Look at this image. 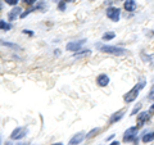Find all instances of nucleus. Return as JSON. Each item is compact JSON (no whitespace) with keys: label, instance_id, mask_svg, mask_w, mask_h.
Instances as JSON below:
<instances>
[{"label":"nucleus","instance_id":"nucleus-1","mask_svg":"<svg viewBox=\"0 0 154 145\" xmlns=\"http://www.w3.org/2000/svg\"><path fill=\"white\" fill-rule=\"evenodd\" d=\"M144 86H145V81H141L140 84H137L136 86H135V88H132L131 90L128 91V93L125 95V101H126V103H131V101H134L135 99L137 98V95H139V91H140Z\"/></svg>","mask_w":154,"mask_h":145},{"label":"nucleus","instance_id":"nucleus-2","mask_svg":"<svg viewBox=\"0 0 154 145\" xmlns=\"http://www.w3.org/2000/svg\"><path fill=\"white\" fill-rule=\"evenodd\" d=\"M100 50L108 54H113V55H123L126 54V50L122 48H117V46H100Z\"/></svg>","mask_w":154,"mask_h":145},{"label":"nucleus","instance_id":"nucleus-3","mask_svg":"<svg viewBox=\"0 0 154 145\" xmlns=\"http://www.w3.org/2000/svg\"><path fill=\"white\" fill-rule=\"evenodd\" d=\"M119 8H116V7H110L107 9V17L109 19H112L113 22H118L119 19V16H121V13H119Z\"/></svg>","mask_w":154,"mask_h":145},{"label":"nucleus","instance_id":"nucleus-4","mask_svg":"<svg viewBox=\"0 0 154 145\" xmlns=\"http://www.w3.org/2000/svg\"><path fill=\"white\" fill-rule=\"evenodd\" d=\"M27 134V128L26 127H17L16 130H13V132L11 135L12 140H21L22 137H25Z\"/></svg>","mask_w":154,"mask_h":145},{"label":"nucleus","instance_id":"nucleus-5","mask_svg":"<svg viewBox=\"0 0 154 145\" xmlns=\"http://www.w3.org/2000/svg\"><path fill=\"white\" fill-rule=\"evenodd\" d=\"M136 131H137V127H130L126 132L123 135V140L125 141H131V140L135 139L136 136Z\"/></svg>","mask_w":154,"mask_h":145},{"label":"nucleus","instance_id":"nucleus-6","mask_svg":"<svg viewBox=\"0 0 154 145\" xmlns=\"http://www.w3.org/2000/svg\"><path fill=\"white\" fill-rule=\"evenodd\" d=\"M85 42V40H81V41H75V42H69V44L66 45V49L69 50V51H77L80 49L82 44Z\"/></svg>","mask_w":154,"mask_h":145},{"label":"nucleus","instance_id":"nucleus-7","mask_svg":"<svg viewBox=\"0 0 154 145\" xmlns=\"http://www.w3.org/2000/svg\"><path fill=\"white\" fill-rule=\"evenodd\" d=\"M149 117H150L149 112H143V113L139 114V117H137V126H136V127L139 128V127L144 126V123H145L146 121L149 119Z\"/></svg>","mask_w":154,"mask_h":145},{"label":"nucleus","instance_id":"nucleus-8","mask_svg":"<svg viewBox=\"0 0 154 145\" xmlns=\"http://www.w3.org/2000/svg\"><path fill=\"white\" fill-rule=\"evenodd\" d=\"M22 12V9L19 8V7H16L14 9H12L11 12H9V14H8V18H9V21H14V19H17L18 17H21V13Z\"/></svg>","mask_w":154,"mask_h":145},{"label":"nucleus","instance_id":"nucleus-9","mask_svg":"<svg viewBox=\"0 0 154 145\" xmlns=\"http://www.w3.org/2000/svg\"><path fill=\"white\" fill-rule=\"evenodd\" d=\"M96 82H98L99 86H102V88H104V86H107L109 84V77L107 75H100L98 76V79H96Z\"/></svg>","mask_w":154,"mask_h":145},{"label":"nucleus","instance_id":"nucleus-10","mask_svg":"<svg viewBox=\"0 0 154 145\" xmlns=\"http://www.w3.org/2000/svg\"><path fill=\"white\" fill-rule=\"evenodd\" d=\"M84 139H85V136H84V134H82V132L76 134L75 136L69 140V145H77V144H80V143Z\"/></svg>","mask_w":154,"mask_h":145},{"label":"nucleus","instance_id":"nucleus-11","mask_svg":"<svg viewBox=\"0 0 154 145\" xmlns=\"http://www.w3.org/2000/svg\"><path fill=\"white\" fill-rule=\"evenodd\" d=\"M135 8H136L135 0H127V2H125V9H126V11L132 12V11H135Z\"/></svg>","mask_w":154,"mask_h":145},{"label":"nucleus","instance_id":"nucleus-12","mask_svg":"<svg viewBox=\"0 0 154 145\" xmlns=\"http://www.w3.org/2000/svg\"><path fill=\"white\" fill-rule=\"evenodd\" d=\"M123 113H125L123 109L119 110V112H117V113H114L112 117H110V123H114V122H117V121H119V119L123 117Z\"/></svg>","mask_w":154,"mask_h":145},{"label":"nucleus","instance_id":"nucleus-13","mask_svg":"<svg viewBox=\"0 0 154 145\" xmlns=\"http://www.w3.org/2000/svg\"><path fill=\"white\" fill-rule=\"evenodd\" d=\"M154 140V131L153 132H149V134H145L143 136V141L144 143H150Z\"/></svg>","mask_w":154,"mask_h":145},{"label":"nucleus","instance_id":"nucleus-14","mask_svg":"<svg viewBox=\"0 0 154 145\" xmlns=\"http://www.w3.org/2000/svg\"><path fill=\"white\" fill-rule=\"evenodd\" d=\"M11 25L8 22H4V21H0V30H4V31H8L11 30Z\"/></svg>","mask_w":154,"mask_h":145},{"label":"nucleus","instance_id":"nucleus-15","mask_svg":"<svg viewBox=\"0 0 154 145\" xmlns=\"http://www.w3.org/2000/svg\"><path fill=\"white\" fill-rule=\"evenodd\" d=\"M114 33L113 32H109V33H104L103 35V40H112V39H114Z\"/></svg>","mask_w":154,"mask_h":145},{"label":"nucleus","instance_id":"nucleus-16","mask_svg":"<svg viewBox=\"0 0 154 145\" xmlns=\"http://www.w3.org/2000/svg\"><path fill=\"white\" fill-rule=\"evenodd\" d=\"M7 4H9V5H17L18 0H4Z\"/></svg>","mask_w":154,"mask_h":145},{"label":"nucleus","instance_id":"nucleus-17","mask_svg":"<svg viewBox=\"0 0 154 145\" xmlns=\"http://www.w3.org/2000/svg\"><path fill=\"white\" fill-rule=\"evenodd\" d=\"M148 99L154 100V85H153V88H152V90H150V93H149V95H148Z\"/></svg>","mask_w":154,"mask_h":145},{"label":"nucleus","instance_id":"nucleus-18","mask_svg":"<svg viewBox=\"0 0 154 145\" xmlns=\"http://www.w3.org/2000/svg\"><path fill=\"white\" fill-rule=\"evenodd\" d=\"M98 131H99L98 128L93 130V131H91V132H89V134H88V137H91V136H94V134H95V132H98Z\"/></svg>","mask_w":154,"mask_h":145},{"label":"nucleus","instance_id":"nucleus-19","mask_svg":"<svg viewBox=\"0 0 154 145\" xmlns=\"http://www.w3.org/2000/svg\"><path fill=\"white\" fill-rule=\"evenodd\" d=\"M26 4H28V5H32L33 3H36V0H23Z\"/></svg>","mask_w":154,"mask_h":145},{"label":"nucleus","instance_id":"nucleus-20","mask_svg":"<svg viewBox=\"0 0 154 145\" xmlns=\"http://www.w3.org/2000/svg\"><path fill=\"white\" fill-rule=\"evenodd\" d=\"M139 109H140V104H139V105H137V107H136V108H135V109L132 110V114H135V113H136V112H137V110H139Z\"/></svg>","mask_w":154,"mask_h":145},{"label":"nucleus","instance_id":"nucleus-21","mask_svg":"<svg viewBox=\"0 0 154 145\" xmlns=\"http://www.w3.org/2000/svg\"><path fill=\"white\" fill-rule=\"evenodd\" d=\"M64 3H66V2H62V3L59 4V9H62V11L64 9Z\"/></svg>","mask_w":154,"mask_h":145},{"label":"nucleus","instance_id":"nucleus-22","mask_svg":"<svg viewBox=\"0 0 154 145\" xmlns=\"http://www.w3.org/2000/svg\"><path fill=\"white\" fill-rule=\"evenodd\" d=\"M110 145H119V143H118V141H113V143L110 144Z\"/></svg>","mask_w":154,"mask_h":145},{"label":"nucleus","instance_id":"nucleus-23","mask_svg":"<svg viewBox=\"0 0 154 145\" xmlns=\"http://www.w3.org/2000/svg\"><path fill=\"white\" fill-rule=\"evenodd\" d=\"M150 112H154V104H153L152 107H150Z\"/></svg>","mask_w":154,"mask_h":145},{"label":"nucleus","instance_id":"nucleus-24","mask_svg":"<svg viewBox=\"0 0 154 145\" xmlns=\"http://www.w3.org/2000/svg\"><path fill=\"white\" fill-rule=\"evenodd\" d=\"M2 9H3V3L0 2V11H2Z\"/></svg>","mask_w":154,"mask_h":145},{"label":"nucleus","instance_id":"nucleus-25","mask_svg":"<svg viewBox=\"0 0 154 145\" xmlns=\"http://www.w3.org/2000/svg\"><path fill=\"white\" fill-rule=\"evenodd\" d=\"M53 145H63L62 143H57V144H53Z\"/></svg>","mask_w":154,"mask_h":145},{"label":"nucleus","instance_id":"nucleus-26","mask_svg":"<svg viewBox=\"0 0 154 145\" xmlns=\"http://www.w3.org/2000/svg\"><path fill=\"white\" fill-rule=\"evenodd\" d=\"M5 145H12V144L11 143H5Z\"/></svg>","mask_w":154,"mask_h":145},{"label":"nucleus","instance_id":"nucleus-27","mask_svg":"<svg viewBox=\"0 0 154 145\" xmlns=\"http://www.w3.org/2000/svg\"><path fill=\"white\" fill-rule=\"evenodd\" d=\"M64 2H73V0H64Z\"/></svg>","mask_w":154,"mask_h":145}]
</instances>
